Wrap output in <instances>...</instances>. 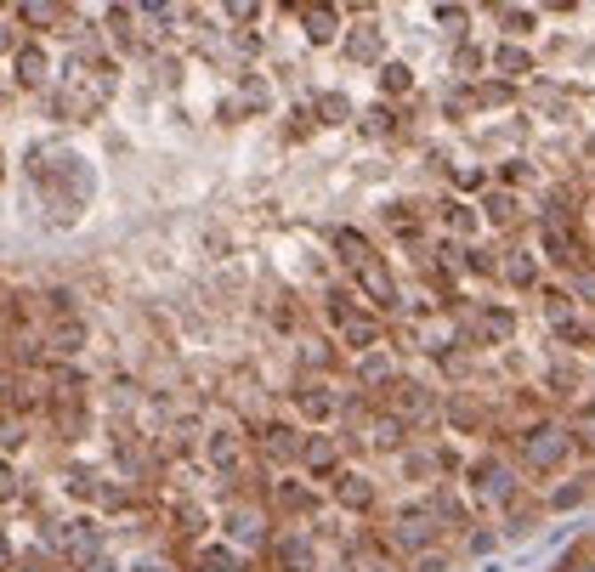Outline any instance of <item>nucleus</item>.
<instances>
[{"label":"nucleus","instance_id":"1","mask_svg":"<svg viewBox=\"0 0 595 572\" xmlns=\"http://www.w3.org/2000/svg\"><path fill=\"white\" fill-rule=\"evenodd\" d=\"M52 544L63 550V561L68 567H80V572H97L102 561V528L97 521H85V516H63V521H52Z\"/></svg>","mask_w":595,"mask_h":572},{"label":"nucleus","instance_id":"2","mask_svg":"<svg viewBox=\"0 0 595 572\" xmlns=\"http://www.w3.org/2000/svg\"><path fill=\"white\" fill-rule=\"evenodd\" d=\"M522 454H527L533 471H556L561 459H567V431H533L522 442Z\"/></svg>","mask_w":595,"mask_h":572},{"label":"nucleus","instance_id":"3","mask_svg":"<svg viewBox=\"0 0 595 572\" xmlns=\"http://www.w3.org/2000/svg\"><path fill=\"white\" fill-rule=\"evenodd\" d=\"M284 572H318V544L307 533H278V544H272Z\"/></svg>","mask_w":595,"mask_h":572},{"label":"nucleus","instance_id":"4","mask_svg":"<svg viewBox=\"0 0 595 572\" xmlns=\"http://www.w3.org/2000/svg\"><path fill=\"white\" fill-rule=\"evenodd\" d=\"M205 454H210V465H216V471H233L238 465V431L233 425H216V431H210V442H205Z\"/></svg>","mask_w":595,"mask_h":572},{"label":"nucleus","instance_id":"5","mask_svg":"<svg viewBox=\"0 0 595 572\" xmlns=\"http://www.w3.org/2000/svg\"><path fill=\"white\" fill-rule=\"evenodd\" d=\"M193 572H250L244 567V555L238 550H227V544H205L193 555Z\"/></svg>","mask_w":595,"mask_h":572},{"label":"nucleus","instance_id":"6","mask_svg":"<svg viewBox=\"0 0 595 572\" xmlns=\"http://www.w3.org/2000/svg\"><path fill=\"white\" fill-rule=\"evenodd\" d=\"M227 533H233L238 544H255V538H261V510L233 504V510H227Z\"/></svg>","mask_w":595,"mask_h":572},{"label":"nucleus","instance_id":"7","mask_svg":"<svg viewBox=\"0 0 595 572\" xmlns=\"http://www.w3.org/2000/svg\"><path fill=\"white\" fill-rule=\"evenodd\" d=\"M80 346H85V329H80V318H68V323H57V329H52V351H57V358H74Z\"/></svg>","mask_w":595,"mask_h":572},{"label":"nucleus","instance_id":"8","mask_svg":"<svg viewBox=\"0 0 595 572\" xmlns=\"http://www.w3.org/2000/svg\"><path fill=\"white\" fill-rule=\"evenodd\" d=\"M18 80L23 85H40L45 80V52H40V45H18Z\"/></svg>","mask_w":595,"mask_h":572},{"label":"nucleus","instance_id":"9","mask_svg":"<svg viewBox=\"0 0 595 572\" xmlns=\"http://www.w3.org/2000/svg\"><path fill=\"white\" fill-rule=\"evenodd\" d=\"M334 499H341V504H352V510H363V504L374 499L369 476H341V487H334Z\"/></svg>","mask_w":595,"mask_h":572},{"label":"nucleus","instance_id":"10","mask_svg":"<svg viewBox=\"0 0 595 572\" xmlns=\"http://www.w3.org/2000/svg\"><path fill=\"white\" fill-rule=\"evenodd\" d=\"M301 454H307V465H312V471H329L334 459H341V447H334L329 437H312L307 447H301Z\"/></svg>","mask_w":595,"mask_h":572},{"label":"nucleus","instance_id":"11","mask_svg":"<svg viewBox=\"0 0 595 572\" xmlns=\"http://www.w3.org/2000/svg\"><path fill=\"white\" fill-rule=\"evenodd\" d=\"M505 482H511L505 465H494V459H482V465H477V487L487 493V499H494V493H505Z\"/></svg>","mask_w":595,"mask_h":572},{"label":"nucleus","instance_id":"12","mask_svg":"<svg viewBox=\"0 0 595 572\" xmlns=\"http://www.w3.org/2000/svg\"><path fill=\"white\" fill-rule=\"evenodd\" d=\"M334 28H341V23H334V12H307V35H312L318 45H329Z\"/></svg>","mask_w":595,"mask_h":572},{"label":"nucleus","instance_id":"13","mask_svg":"<svg viewBox=\"0 0 595 572\" xmlns=\"http://www.w3.org/2000/svg\"><path fill=\"white\" fill-rule=\"evenodd\" d=\"M267 447H272V454H278V459H284V454H289V459H295V454H301V442H295V431H284V425H272V431H267Z\"/></svg>","mask_w":595,"mask_h":572},{"label":"nucleus","instance_id":"14","mask_svg":"<svg viewBox=\"0 0 595 572\" xmlns=\"http://www.w3.org/2000/svg\"><path fill=\"white\" fill-rule=\"evenodd\" d=\"M301 408H307L312 420H329V408H334V403H329V397H324V385H312V391L301 397Z\"/></svg>","mask_w":595,"mask_h":572},{"label":"nucleus","instance_id":"15","mask_svg":"<svg viewBox=\"0 0 595 572\" xmlns=\"http://www.w3.org/2000/svg\"><path fill=\"white\" fill-rule=\"evenodd\" d=\"M131 572H176V567L165 561V555H136V561H131Z\"/></svg>","mask_w":595,"mask_h":572},{"label":"nucleus","instance_id":"16","mask_svg":"<svg viewBox=\"0 0 595 572\" xmlns=\"http://www.w3.org/2000/svg\"><path fill=\"white\" fill-rule=\"evenodd\" d=\"M380 52V35H374V28H369V35H358L352 40V57H374Z\"/></svg>","mask_w":595,"mask_h":572},{"label":"nucleus","instance_id":"17","mask_svg":"<svg viewBox=\"0 0 595 572\" xmlns=\"http://www.w3.org/2000/svg\"><path fill=\"white\" fill-rule=\"evenodd\" d=\"M18 18H23V23H57V12H52V6H23Z\"/></svg>","mask_w":595,"mask_h":572},{"label":"nucleus","instance_id":"18","mask_svg":"<svg viewBox=\"0 0 595 572\" xmlns=\"http://www.w3.org/2000/svg\"><path fill=\"white\" fill-rule=\"evenodd\" d=\"M499 68H505V74H522V68H527V57H522V52H511V45H505V52H499Z\"/></svg>","mask_w":595,"mask_h":572},{"label":"nucleus","instance_id":"19","mask_svg":"<svg viewBox=\"0 0 595 572\" xmlns=\"http://www.w3.org/2000/svg\"><path fill=\"white\" fill-rule=\"evenodd\" d=\"M0 397H18V375H12V363H0Z\"/></svg>","mask_w":595,"mask_h":572},{"label":"nucleus","instance_id":"20","mask_svg":"<svg viewBox=\"0 0 595 572\" xmlns=\"http://www.w3.org/2000/svg\"><path fill=\"white\" fill-rule=\"evenodd\" d=\"M403 85H408V68L391 63V68H386V91H403Z\"/></svg>","mask_w":595,"mask_h":572},{"label":"nucleus","instance_id":"21","mask_svg":"<svg viewBox=\"0 0 595 572\" xmlns=\"http://www.w3.org/2000/svg\"><path fill=\"white\" fill-rule=\"evenodd\" d=\"M12 493H18V487H12V465L0 459V499H12Z\"/></svg>","mask_w":595,"mask_h":572},{"label":"nucleus","instance_id":"22","mask_svg":"<svg viewBox=\"0 0 595 572\" xmlns=\"http://www.w3.org/2000/svg\"><path fill=\"white\" fill-rule=\"evenodd\" d=\"M414 572H442V555H420V561H414Z\"/></svg>","mask_w":595,"mask_h":572},{"label":"nucleus","instance_id":"23","mask_svg":"<svg viewBox=\"0 0 595 572\" xmlns=\"http://www.w3.org/2000/svg\"><path fill=\"white\" fill-rule=\"evenodd\" d=\"M12 567V544H6V533H0V572Z\"/></svg>","mask_w":595,"mask_h":572},{"label":"nucleus","instance_id":"24","mask_svg":"<svg viewBox=\"0 0 595 572\" xmlns=\"http://www.w3.org/2000/svg\"><path fill=\"white\" fill-rule=\"evenodd\" d=\"M6 45H12V35H6V28H0V52H6Z\"/></svg>","mask_w":595,"mask_h":572}]
</instances>
